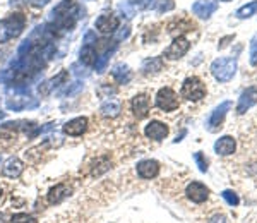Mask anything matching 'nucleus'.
I'll return each mask as SVG.
<instances>
[{
	"mask_svg": "<svg viewBox=\"0 0 257 223\" xmlns=\"http://www.w3.org/2000/svg\"><path fill=\"white\" fill-rule=\"evenodd\" d=\"M221 196H223V199L230 204V206H237V204L240 203V199H238V196L233 192V190H223Z\"/></svg>",
	"mask_w": 257,
	"mask_h": 223,
	"instance_id": "b1692460",
	"label": "nucleus"
},
{
	"mask_svg": "<svg viewBox=\"0 0 257 223\" xmlns=\"http://www.w3.org/2000/svg\"><path fill=\"white\" fill-rule=\"evenodd\" d=\"M113 75L120 84H125V82L130 81V71L125 66H117L113 69Z\"/></svg>",
	"mask_w": 257,
	"mask_h": 223,
	"instance_id": "5701e85b",
	"label": "nucleus"
},
{
	"mask_svg": "<svg viewBox=\"0 0 257 223\" xmlns=\"http://www.w3.org/2000/svg\"><path fill=\"white\" fill-rule=\"evenodd\" d=\"M24 170V163L19 160V158H10V160L5 161V165H3L2 168V175H5V177L9 179H14V177H19L21 174H23Z\"/></svg>",
	"mask_w": 257,
	"mask_h": 223,
	"instance_id": "dca6fc26",
	"label": "nucleus"
},
{
	"mask_svg": "<svg viewBox=\"0 0 257 223\" xmlns=\"http://www.w3.org/2000/svg\"><path fill=\"white\" fill-rule=\"evenodd\" d=\"M118 24H120V21H118L117 16H113V14H103V16H100L96 19V30L101 31V33L108 35V33H113V31L118 30Z\"/></svg>",
	"mask_w": 257,
	"mask_h": 223,
	"instance_id": "9d476101",
	"label": "nucleus"
},
{
	"mask_svg": "<svg viewBox=\"0 0 257 223\" xmlns=\"http://www.w3.org/2000/svg\"><path fill=\"white\" fill-rule=\"evenodd\" d=\"M256 12H257V0L247 3V5H244V7H240V9L235 12V16H237L238 19H247V17L254 16Z\"/></svg>",
	"mask_w": 257,
	"mask_h": 223,
	"instance_id": "4be33fe9",
	"label": "nucleus"
},
{
	"mask_svg": "<svg viewBox=\"0 0 257 223\" xmlns=\"http://www.w3.org/2000/svg\"><path fill=\"white\" fill-rule=\"evenodd\" d=\"M50 0H30V3L33 7H43V5H46Z\"/></svg>",
	"mask_w": 257,
	"mask_h": 223,
	"instance_id": "7c9ffc66",
	"label": "nucleus"
},
{
	"mask_svg": "<svg viewBox=\"0 0 257 223\" xmlns=\"http://www.w3.org/2000/svg\"><path fill=\"white\" fill-rule=\"evenodd\" d=\"M96 50L93 48L91 45H84L81 48V62L86 64V66H93L96 62Z\"/></svg>",
	"mask_w": 257,
	"mask_h": 223,
	"instance_id": "6ab92c4d",
	"label": "nucleus"
},
{
	"mask_svg": "<svg viewBox=\"0 0 257 223\" xmlns=\"http://www.w3.org/2000/svg\"><path fill=\"white\" fill-rule=\"evenodd\" d=\"M216 10H218V3L213 2V0H197L192 5V12L201 17V19L211 17Z\"/></svg>",
	"mask_w": 257,
	"mask_h": 223,
	"instance_id": "9b49d317",
	"label": "nucleus"
},
{
	"mask_svg": "<svg viewBox=\"0 0 257 223\" xmlns=\"http://www.w3.org/2000/svg\"><path fill=\"white\" fill-rule=\"evenodd\" d=\"M211 73L215 75L216 81L220 82H228L233 79L235 73H237V59L235 57H221L216 59L211 64Z\"/></svg>",
	"mask_w": 257,
	"mask_h": 223,
	"instance_id": "f03ea898",
	"label": "nucleus"
},
{
	"mask_svg": "<svg viewBox=\"0 0 257 223\" xmlns=\"http://www.w3.org/2000/svg\"><path fill=\"white\" fill-rule=\"evenodd\" d=\"M0 223H5V222H3V218H2V215H0Z\"/></svg>",
	"mask_w": 257,
	"mask_h": 223,
	"instance_id": "473e14b6",
	"label": "nucleus"
},
{
	"mask_svg": "<svg viewBox=\"0 0 257 223\" xmlns=\"http://www.w3.org/2000/svg\"><path fill=\"white\" fill-rule=\"evenodd\" d=\"M67 77H69V74L65 73V71H62V73L57 75V77H53L52 81L48 82V88H53V86H59V82H60V81H65Z\"/></svg>",
	"mask_w": 257,
	"mask_h": 223,
	"instance_id": "c85d7f7f",
	"label": "nucleus"
},
{
	"mask_svg": "<svg viewBox=\"0 0 257 223\" xmlns=\"http://www.w3.org/2000/svg\"><path fill=\"white\" fill-rule=\"evenodd\" d=\"M257 103V88L252 86V88H247L238 98V105H237V112L240 115H244L247 110H251Z\"/></svg>",
	"mask_w": 257,
	"mask_h": 223,
	"instance_id": "6e6552de",
	"label": "nucleus"
},
{
	"mask_svg": "<svg viewBox=\"0 0 257 223\" xmlns=\"http://www.w3.org/2000/svg\"><path fill=\"white\" fill-rule=\"evenodd\" d=\"M151 109V100L147 95H137L134 96L132 100V112L137 118H144L147 113H149Z\"/></svg>",
	"mask_w": 257,
	"mask_h": 223,
	"instance_id": "ddd939ff",
	"label": "nucleus"
},
{
	"mask_svg": "<svg viewBox=\"0 0 257 223\" xmlns=\"http://www.w3.org/2000/svg\"><path fill=\"white\" fill-rule=\"evenodd\" d=\"M156 105L163 112H173L179 109V95L172 88H161L156 95Z\"/></svg>",
	"mask_w": 257,
	"mask_h": 223,
	"instance_id": "20e7f679",
	"label": "nucleus"
},
{
	"mask_svg": "<svg viewBox=\"0 0 257 223\" xmlns=\"http://www.w3.org/2000/svg\"><path fill=\"white\" fill-rule=\"evenodd\" d=\"M168 132H170L168 125L163 124L160 120H151L146 125V129H144V134L149 139H153V141H163L168 136Z\"/></svg>",
	"mask_w": 257,
	"mask_h": 223,
	"instance_id": "0eeeda50",
	"label": "nucleus"
},
{
	"mask_svg": "<svg viewBox=\"0 0 257 223\" xmlns=\"http://www.w3.org/2000/svg\"><path fill=\"white\" fill-rule=\"evenodd\" d=\"M235 148H237V143L231 136H223L218 141L215 143V151L218 154H223V156H228V154H233Z\"/></svg>",
	"mask_w": 257,
	"mask_h": 223,
	"instance_id": "f3484780",
	"label": "nucleus"
},
{
	"mask_svg": "<svg viewBox=\"0 0 257 223\" xmlns=\"http://www.w3.org/2000/svg\"><path fill=\"white\" fill-rule=\"evenodd\" d=\"M151 2H153V0H136V3H137L139 7H147Z\"/></svg>",
	"mask_w": 257,
	"mask_h": 223,
	"instance_id": "2f4dec72",
	"label": "nucleus"
},
{
	"mask_svg": "<svg viewBox=\"0 0 257 223\" xmlns=\"http://www.w3.org/2000/svg\"><path fill=\"white\" fill-rule=\"evenodd\" d=\"M163 69V60L161 57H151V59H147L146 62H144L143 66V71L146 74H151V73H158V71Z\"/></svg>",
	"mask_w": 257,
	"mask_h": 223,
	"instance_id": "aec40b11",
	"label": "nucleus"
},
{
	"mask_svg": "<svg viewBox=\"0 0 257 223\" xmlns=\"http://www.w3.org/2000/svg\"><path fill=\"white\" fill-rule=\"evenodd\" d=\"M72 192V189L67 184H57L55 187H52L48 192V203L50 204H59L60 201H64L65 197H69Z\"/></svg>",
	"mask_w": 257,
	"mask_h": 223,
	"instance_id": "2eb2a0df",
	"label": "nucleus"
},
{
	"mask_svg": "<svg viewBox=\"0 0 257 223\" xmlns=\"http://www.w3.org/2000/svg\"><path fill=\"white\" fill-rule=\"evenodd\" d=\"M190 48V43L185 37H177L173 39V43H170V46L165 50V57L170 60H177L182 59Z\"/></svg>",
	"mask_w": 257,
	"mask_h": 223,
	"instance_id": "39448f33",
	"label": "nucleus"
},
{
	"mask_svg": "<svg viewBox=\"0 0 257 223\" xmlns=\"http://www.w3.org/2000/svg\"><path fill=\"white\" fill-rule=\"evenodd\" d=\"M185 194L192 203L201 204L209 197V189L204 184H201V182H190L185 189Z\"/></svg>",
	"mask_w": 257,
	"mask_h": 223,
	"instance_id": "423d86ee",
	"label": "nucleus"
},
{
	"mask_svg": "<svg viewBox=\"0 0 257 223\" xmlns=\"http://www.w3.org/2000/svg\"><path fill=\"white\" fill-rule=\"evenodd\" d=\"M230 109H231V103L230 102H223L220 107H216L215 112L211 113V117H209L208 124H206L209 131H216L218 127H221L223 120H225V117H226V112Z\"/></svg>",
	"mask_w": 257,
	"mask_h": 223,
	"instance_id": "1a4fd4ad",
	"label": "nucleus"
},
{
	"mask_svg": "<svg viewBox=\"0 0 257 223\" xmlns=\"http://www.w3.org/2000/svg\"><path fill=\"white\" fill-rule=\"evenodd\" d=\"M137 174L141 179H154L160 174V163L156 160H143L137 163Z\"/></svg>",
	"mask_w": 257,
	"mask_h": 223,
	"instance_id": "f8f14e48",
	"label": "nucleus"
},
{
	"mask_svg": "<svg viewBox=\"0 0 257 223\" xmlns=\"http://www.w3.org/2000/svg\"><path fill=\"white\" fill-rule=\"evenodd\" d=\"M194 158H195V161H197V165H199V170H201V172H206V170H208V161L204 160L202 153H195Z\"/></svg>",
	"mask_w": 257,
	"mask_h": 223,
	"instance_id": "cd10ccee",
	"label": "nucleus"
},
{
	"mask_svg": "<svg viewBox=\"0 0 257 223\" xmlns=\"http://www.w3.org/2000/svg\"><path fill=\"white\" fill-rule=\"evenodd\" d=\"M101 112H103L105 117H117V115L120 113V103L113 102V100L105 102L103 107H101Z\"/></svg>",
	"mask_w": 257,
	"mask_h": 223,
	"instance_id": "412c9836",
	"label": "nucleus"
},
{
	"mask_svg": "<svg viewBox=\"0 0 257 223\" xmlns=\"http://www.w3.org/2000/svg\"><path fill=\"white\" fill-rule=\"evenodd\" d=\"M108 168H111L110 158H108V156H100V158H96V161L93 163L91 175H101L103 172H107Z\"/></svg>",
	"mask_w": 257,
	"mask_h": 223,
	"instance_id": "a211bd4d",
	"label": "nucleus"
},
{
	"mask_svg": "<svg viewBox=\"0 0 257 223\" xmlns=\"http://www.w3.org/2000/svg\"><path fill=\"white\" fill-rule=\"evenodd\" d=\"M0 197H2V187H0Z\"/></svg>",
	"mask_w": 257,
	"mask_h": 223,
	"instance_id": "72a5a7b5",
	"label": "nucleus"
},
{
	"mask_svg": "<svg viewBox=\"0 0 257 223\" xmlns=\"http://www.w3.org/2000/svg\"><path fill=\"white\" fill-rule=\"evenodd\" d=\"M24 16L23 14H10L9 17L0 21V43L7 41L10 38H16L24 30Z\"/></svg>",
	"mask_w": 257,
	"mask_h": 223,
	"instance_id": "f257e3e1",
	"label": "nucleus"
},
{
	"mask_svg": "<svg viewBox=\"0 0 257 223\" xmlns=\"http://www.w3.org/2000/svg\"><path fill=\"white\" fill-rule=\"evenodd\" d=\"M10 223H36V220L26 213H17L10 218Z\"/></svg>",
	"mask_w": 257,
	"mask_h": 223,
	"instance_id": "393cba45",
	"label": "nucleus"
},
{
	"mask_svg": "<svg viewBox=\"0 0 257 223\" xmlns=\"http://www.w3.org/2000/svg\"><path fill=\"white\" fill-rule=\"evenodd\" d=\"M86 129H88V118L86 117H75L64 125V132L67 136H81L86 132Z\"/></svg>",
	"mask_w": 257,
	"mask_h": 223,
	"instance_id": "4468645a",
	"label": "nucleus"
},
{
	"mask_svg": "<svg viewBox=\"0 0 257 223\" xmlns=\"http://www.w3.org/2000/svg\"><path fill=\"white\" fill-rule=\"evenodd\" d=\"M182 96L189 102H199L206 96V84L199 77H187L182 84Z\"/></svg>",
	"mask_w": 257,
	"mask_h": 223,
	"instance_id": "7ed1b4c3",
	"label": "nucleus"
},
{
	"mask_svg": "<svg viewBox=\"0 0 257 223\" xmlns=\"http://www.w3.org/2000/svg\"><path fill=\"white\" fill-rule=\"evenodd\" d=\"M208 223H228V222H226V218L223 217V215H216V217H213Z\"/></svg>",
	"mask_w": 257,
	"mask_h": 223,
	"instance_id": "c756f323",
	"label": "nucleus"
},
{
	"mask_svg": "<svg viewBox=\"0 0 257 223\" xmlns=\"http://www.w3.org/2000/svg\"><path fill=\"white\" fill-rule=\"evenodd\" d=\"M251 64L252 66H257V35L254 38H252V41H251Z\"/></svg>",
	"mask_w": 257,
	"mask_h": 223,
	"instance_id": "bb28decb",
	"label": "nucleus"
},
{
	"mask_svg": "<svg viewBox=\"0 0 257 223\" xmlns=\"http://www.w3.org/2000/svg\"><path fill=\"white\" fill-rule=\"evenodd\" d=\"M173 7H175V2H173V0H160V2L156 3L158 12H168V10H172Z\"/></svg>",
	"mask_w": 257,
	"mask_h": 223,
	"instance_id": "a878e982",
	"label": "nucleus"
}]
</instances>
